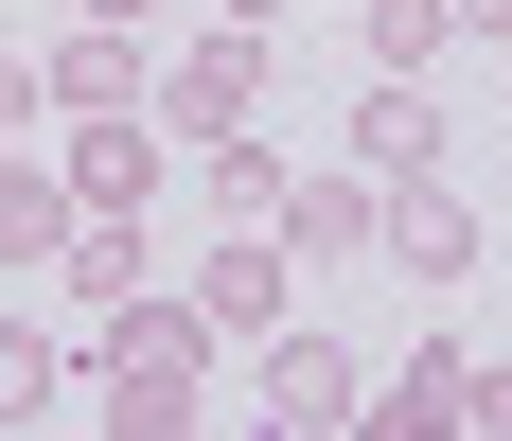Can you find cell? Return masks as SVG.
Wrapping results in <instances>:
<instances>
[{
  "mask_svg": "<svg viewBox=\"0 0 512 441\" xmlns=\"http://www.w3.org/2000/svg\"><path fill=\"white\" fill-rule=\"evenodd\" d=\"M248 406H265V441H336V424H354V353L318 336V318H265V371H248Z\"/></svg>",
  "mask_w": 512,
  "mask_h": 441,
  "instance_id": "obj_5",
  "label": "cell"
},
{
  "mask_svg": "<svg viewBox=\"0 0 512 441\" xmlns=\"http://www.w3.org/2000/svg\"><path fill=\"white\" fill-rule=\"evenodd\" d=\"M53 247H71V177L0 142V265H53Z\"/></svg>",
  "mask_w": 512,
  "mask_h": 441,
  "instance_id": "obj_13",
  "label": "cell"
},
{
  "mask_svg": "<svg viewBox=\"0 0 512 441\" xmlns=\"http://www.w3.org/2000/svg\"><path fill=\"white\" fill-rule=\"evenodd\" d=\"M177 300H195L212 336H265V318H301V265H283V230H212V265Z\"/></svg>",
  "mask_w": 512,
  "mask_h": 441,
  "instance_id": "obj_6",
  "label": "cell"
},
{
  "mask_svg": "<svg viewBox=\"0 0 512 441\" xmlns=\"http://www.w3.org/2000/svg\"><path fill=\"white\" fill-rule=\"evenodd\" d=\"M354 424H371V441H442V424H495V353H477V336H424L407 371H389V389H354Z\"/></svg>",
  "mask_w": 512,
  "mask_h": 441,
  "instance_id": "obj_4",
  "label": "cell"
},
{
  "mask_svg": "<svg viewBox=\"0 0 512 441\" xmlns=\"http://www.w3.org/2000/svg\"><path fill=\"white\" fill-rule=\"evenodd\" d=\"M442 36H460V0H371V71H442Z\"/></svg>",
  "mask_w": 512,
  "mask_h": 441,
  "instance_id": "obj_15",
  "label": "cell"
},
{
  "mask_svg": "<svg viewBox=\"0 0 512 441\" xmlns=\"http://www.w3.org/2000/svg\"><path fill=\"white\" fill-rule=\"evenodd\" d=\"M212 18H248V36H265V18H283V0H212Z\"/></svg>",
  "mask_w": 512,
  "mask_h": 441,
  "instance_id": "obj_18",
  "label": "cell"
},
{
  "mask_svg": "<svg viewBox=\"0 0 512 441\" xmlns=\"http://www.w3.org/2000/svg\"><path fill=\"white\" fill-rule=\"evenodd\" d=\"M371 247H389V265H407L424 300H460V283H477V247H495V230H477V195L442 177V159H407V177H371Z\"/></svg>",
  "mask_w": 512,
  "mask_h": 441,
  "instance_id": "obj_3",
  "label": "cell"
},
{
  "mask_svg": "<svg viewBox=\"0 0 512 441\" xmlns=\"http://www.w3.org/2000/svg\"><path fill=\"white\" fill-rule=\"evenodd\" d=\"M265 230H283V265L318 283V265H354V247H371V177H301V159H283V195H265Z\"/></svg>",
  "mask_w": 512,
  "mask_h": 441,
  "instance_id": "obj_9",
  "label": "cell"
},
{
  "mask_svg": "<svg viewBox=\"0 0 512 441\" xmlns=\"http://www.w3.org/2000/svg\"><path fill=\"white\" fill-rule=\"evenodd\" d=\"M248 106H265V36H248V18H212V36L142 53V124H159V159H195V142H230Z\"/></svg>",
  "mask_w": 512,
  "mask_h": 441,
  "instance_id": "obj_2",
  "label": "cell"
},
{
  "mask_svg": "<svg viewBox=\"0 0 512 441\" xmlns=\"http://www.w3.org/2000/svg\"><path fill=\"white\" fill-rule=\"evenodd\" d=\"M407 159H442V89H424V71H371V106H354V177H407Z\"/></svg>",
  "mask_w": 512,
  "mask_h": 441,
  "instance_id": "obj_10",
  "label": "cell"
},
{
  "mask_svg": "<svg viewBox=\"0 0 512 441\" xmlns=\"http://www.w3.org/2000/svg\"><path fill=\"white\" fill-rule=\"evenodd\" d=\"M53 406H71V336H53V318H0V441L53 424Z\"/></svg>",
  "mask_w": 512,
  "mask_h": 441,
  "instance_id": "obj_12",
  "label": "cell"
},
{
  "mask_svg": "<svg viewBox=\"0 0 512 441\" xmlns=\"http://www.w3.org/2000/svg\"><path fill=\"white\" fill-rule=\"evenodd\" d=\"M0 142H36V53H0Z\"/></svg>",
  "mask_w": 512,
  "mask_h": 441,
  "instance_id": "obj_16",
  "label": "cell"
},
{
  "mask_svg": "<svg viewBox=\"0 0 512 441\" xmlns=\"http://www.w3.org/2000/svg\"><path fill=\"white\" fill-rule=\"evenodd\" d=\"M53 18H159V0H53Z\"/></svg>",
  "mask_w": 512,
  "mask_h": 441,
  "instance_id": "obj_17",
  "label": "cell"
},
{
  "mask_svg": "<svg viewBox=\"0 0 512 441\" xmlns=\"http://www.w3.org/2000/svg\"><path fill=\"white\" fill-rule=\"evenodd\" d=\"M195 195L230 212V230H265V195H283V159H265L248 124H230V142H195Z\"/></svg>",
  "mask_w": 512,
  "mask_h": 441,
  "instance_id": "obj_14",
  "label": "cell"
},
{
  "mask_svg": "<svg viewBox=\"0 0 512 441\" xmlns=\"http://www.w3.org/2000/svg\"><path fill=\"white\" fill-rule=\"evenodd\" d=\"M460 36H495V0H460Z\"/></svg>",
  "mask_w": 512,
  "mask_h": 441,
  "instance_id": "obj_19",
  "label": "cell"
},
{
  "mask_svg": "<svg viewBox=\"0 0 512 441\" xmlns=\"http://www.w3.org/2000/svg\"><path fill=\"white\" fill-rule=\"evenodd\" d=\"M53 177H71V212H159V124L142 106H71V159Z\"/></svg>",
  "mask_w": 512,
  "mask_h": 441,
  "instance_id": "obj_7",
  "label": "cell"
},
{
  "mask_svg": "<svg viewBox=\"0 0 512 441\" xmlns=\"http://www.w3.org/2000/svg\"><path fill=\"white\" fill-rule=\"evenodd\" d=\"M53 283H71V300H124V283H159L142 212H71V247H53Z\"/></svg>",
  "mask_w": 512,
  "mask_h": 441,
  "instance_id": "obj_11",
  "label": "cell"
},
{
  "mask_svg": "<svg viewBox=\"0 0 512 441\" xmlns=\"http://www.w3.org/2000/svg\"><path fill=\"white\" fill-rule=\"evenodd\" d=\"M36 106H142V18H53L36 36Z\"/></svg>",
  "mask_w": 512,
  "mask_h": 441,
  "instance_id": "obj_8",
  "label": "cell"
},
{
  "mask_svg": "<svg viewBox=\"0 0 512 441\" xmlns=\"http://www.w3.org/2000/svg\"><path fill=\"white\" fill-rule=\"evenodd\" d=\"M71 389L106 406V441H195L212 424V318L177 283H124V300H89V371Z\"/></svg>",
  "mask_w": 512,
  "mask_h": 441,
  "instance_id": "obj_1",
  "label": "cell"
}]
</instances>
